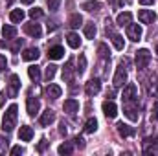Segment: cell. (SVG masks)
Masks as SVG:
<instances>
[{
	"label": "cell",
	"mask_w": 158,
	"mask_h": 156,
	"mask_svg": "<svg viewBox=\"0 0 158 156\" xmlns=\"http://www.w3.org/2000/svg\"><path fill=\"white\" fill-rule=\"evenodd\" d=\"M2 35H4V39H13V37L17 35V30H15L13 26H7V24H6V26L2 28Z\"/></svg>",
	"instance_id": "4316f807"
},
{
	"label": "cell",
	"mask_w": 158,
	"mask_h": 156,
	"mask_svg": "<svg viewBox=\"0 0 158 156\" xmlns=\"http://www.w3.org/2000/svg\"><path fill=\"white\" fill-rule=\"evenodd\" d=\"M59 154H72V143H63V145H59Z\"/></svg>",
	"instance_id": "d6a6232c"
},
{
	"label": "cell",
	"mask_w": 158,
	"mask_h": 156,
	"mask_svg": "<svg viewBox=\"0 0 158 156\" xmlns=\"http://www.w3.org/2000/svg\"><path fill=\"white\" fill-rule=\"evenodd\" d=\"M9 20L15 22V24H17V22H22V20H24V11H22V9H13V11L9 13Z\"/></svg>",
	"instance_id": "7402d4cb"
},
{
	"label": "cell",
	"mask_w": 158,
	"mask_h": 156,
	"mask_svg": "<svg viewBox=\"0 0 158 156\" xmlns=\"http://www.w3.org/2000/svg\"><path fill=\"white\" fill-rule=\"evenodd\" d=\"M98 53H99L101 59H107V57H109V48H107V44H99V46H98Z\"/></svg>",
	"instance_id": "836d02e7"
},
{
	"label": "cell",
	"mask_w": 158,
	"mask_h": 156,
	"mask_svg": "<svg viewBox=\"0 0 158 156\" xmlns=\"http://www.w3.org/2000/svg\"><path fill=\"white\" fill-rule=\"evenodd\" d=\"M81 24H83V17H81L79 13H76V15L70 17V26H72V28H79Z\"/></svg>",
	"instance_id": "f546056e"
},
{
	"label": "cell",
	"mask_w": 158,
	"mask_h": 156,
	"mask_svg": "<svg viewBox=\"0 0 158 156\" xmlns=\"http://www.w3.org/2000/svg\"><path fill=\"white\" fill-rule=\"evenodd\" d=\"M26 109H28V114H30V116H35V114L39 112V109H40V103L35 99V97H28Z\"/></svg>",
	"instance_id": "9a60e30c"
},
{
	"label": "cell",
	"mask_w": 158,
	"mask_h": 156,
	"mask_svg": "<svg viewBox=\"0 0 158 156\" xmlns=\"http://www.w3.org/2000/svg\"><path fill=\"white\" fill-rule=\"evenodd\" d=\"M125 83H127V70L123 68V64H119L114 74V86L121 88V86H125Z\"/></svg>",
	"instance_id": "8992f818"
},
{
	"label": "cell",
	"mask_w": 158,
	"mask_h": 156,
	"mask_svg": "<svg viewBox=\"0 0 158 156\" xmlns=\"http://www.w3.org/2000/svg\"><path fill=\"white\" fill-rule=\"evenodd\" d=\"M28 76H30L31 81H35V83H37V81L40 79V68H39V66H35V64H33V66H30V68H28Z\"/></svg>",
	"instance_id": "d4e9b609"
},
{
	"label": "cell",
	"mask_w": 158,
	"mask_h": 156,
	"mask_svg": "<svg viewBox=\"0 0 158 156\" xmlns=\"http://www.w3.org/2000/svg\"><path fill=\"white\" fill-rule=\"evenodd\" d=\"M6 66H7V59H6V55H2V53H0V72H2Z\"/></svg>",
	"instance_id": "ab89813d"
},
{
	"label": "cell",
	"mask_w": 158,
	"mask_h": 156,
	"mask_svg": "<svg viewBox=\"0 0 158 156\" xmlns=\"http://www.w3.org/2000/svg\"><path fill=\"white\" fill-rule=\"evenodd\" d=\"M55 28H57V26H55V24H48V31H53V30H55Z\"/></svg>",
	"instance_id": "681fc988"
},
{
	"label": "cell",
	"mask_w": 158,
	"mask_h": 156,
	"mask_svg": "<svg viewBox=\"0 0 158 156\" xmlns=\"http://www.w3.org/2000/svg\"><path fill=\"white\" fill-rule=\"evenodd\" d=\"M11 154H22V147H20V145L13 147V149H11Z\"/></svg>",
	"instance_id": "b9f144b4"
},
{
	"label": "cell",
	"mask_w": 158,
	"mask_h": 156,
	"mask_svg": "<svg viewBox=\"0 0 158 156\" xmlns=\"http://www.w3.org/2000/svg\"><path fill=\"white\" fill-rule=\"evenodd\" d=\"M116 22H118V26H129V24L132 22V15H131L129 11H123V13H119L118 15Z\"/></svg>",
	"instance_id": "ffe728a7"
},
{
	"label": "cell",
	"mask_w": 158,
	"mask_h": 156,
	"mask_svg": "<svg viewBox=\"0 0 158 156\" xmlns=\"http://www.w3.org/2000/svg\"><path fill=\"white\" fill-rule=\"evenodd\" d=\"M40 55V51L37 48H28V50H24V53H22V59L24 61H37Z\"/></svg>",
	"instance_id": "2e32d148"
},
{
	"label": "cell",
	"mask_w": 158,
	"mask_h": 156,
	"mask_svg": "<svg viewBox=\"0 0 158 156\" xmlns=\"http://www.w3.org/2000/svg\"><path fill=\"white\" fill-rule=\"evenodd\" d=\"M107 33H110V35H112V42H114L116 50H123V48H125V40H123V37H121V35H118V33H112L109 28H107Z\"/></svg>",
	"instance_id": "44dd1931"
},
{
	"label": "cell",
	"mask_w": 158,
	"mask_h": 156,
	"mask_svg": "<svg viewBox=\"0 0 158 156\" xmlns=\"http://www.w3.org/2000/svg\"><path fill=\"white\" fill-rule=\"evenodd\" d=\"M156 53H158V44H156Z\"/></svg>",
	"instance_id": "816d5d0a"
},
{
	"label": "cell",
	"mask_w": 158,
	"mask_h": 156,
	"mask_svg": "<svg viewBox=\"0 0 158 156\" xmlns=\"http://www.w3.org/2000/svg\"><path fill=\"white\" fill-rule=\"evenodd\" d=\"M149 61H151V51H149V50L143 48V50H138V51H136V68H138V70L147 68Z\"/></svg>",
	"instance_id": "7a4b0ae2"
},
{
	"label": "cell",
	"mask_w": 158,
	"mask_h": 156,
	"mask_svg": "<svg viewBox=\"0 0 158 156\" xmlns=\"http://www.w3.org/2000/svg\"><path fill=\"white\" fill-rule=\"evenodd\" d=\"M127 37L132 42H138V40L142 39V28L138 24H129L127 26Z\"/></svg>",
	"instance_id": "ba28073f"
},
{
	"label": "cell",
	"mask_w": 158,
	"mask_h": 156,
	"mask_svg": "<svg viewBox=\"0 0 158 156\" xmlns=\"http://www.w3.org/2000/svg\"><path fill=\"white\" fill-rule=\"evenodd\" d=\"M55 72H57V66L55 64H50V66H46V81H52V79L55 77Z\"/></svg>",
	"instance_id": "4dcf8cb0"
},
{
	"label": "cell",
	"mask_w": 158,
	"mask_h": 156,
	"mask_svg": "<svg viewBox=\"0 0 158 156\" xmlns=\"http://www.w3.org/2000/svg\"><path fill=\"white\" fill-rule=\"evenodd\" d=\"M136 97H138V88H136V84H132V83L125 84V86H123V96H121V99H123L125 103H134Z\"/></svg>",
	"instance_id": "3957f363"
},
{
	"label": "cell",
	"mask_w": 158,
	"mask_h": 156,
	"mask_svg": "<svg viewBox=\"0 0 158 156\" xmlns=\"http://www.w3.org/2000/svg\"><path fill=\"white\" fill-rule=\"evenodd\" d=\"M59 132H61V134H66V125H64V123H61V129H59Z\"/></svg>",
	"instance_id": "7dc6e473"
},
{
	"label": "cell",
	"mask_w": 158,
	"mask_h": 156,
	"mask_svg": "<svg viewBox=\"0 0 158 156\" xmlns=\"http://www.w3.org/2000/svg\"><path fill=\"white\" fill-rule=\"evenodd\" d=\"M66 40H68V46H70V48H74V50L81 46V39H79V35H77V33H68Z\"/></svg>",
	"instance_id": "603a6c76"
},
{
	"label": "cell",
	"mask_w": 158,
	"mask_h": 156,
	"mask_svg": "<svg viewBox=\"0 0 158 156\" xmlns=\"http://www.w3.org/2000/svg\"><path fill=\"white\" fill-rule=\"evenodd\" d=\"M19 138H20V142H31V138H33V129H31L30 125L20 127V130H19Z\"/></svg>",
	"instance_id": "5bb4252c"
},
{
	"label": "cell",
	"mask_w": 158,
	"mask_h": 156,
	"mask_svg": "<svg viewBox=\"0 0 158 156\" xmlns=\"http://www.w3.org/2000/svg\"><path fill=\"white\" fill-rule=\"evenodd\" d=\"M138 18L142 24H153L156 20V13L153 9H140L138 11Z\"/></svg>",
	"instance_id": "5b68a950"
},
{
	"label": "cell",
	"mask_w": 158,
	"mask_h": 156,
	"mask_svg": "<svg viewBox=\"0 0 158 156\" xmlns=\"http://www.w3.org/2000/svg\"><path fill=\"white\" fill-rule=\"evenodd\" d=\"M125 116L129 117V119H132V121H138V114H136V109L134 107H131V103H127V107H125Z\"/></svg>",
	"instance_id": "83f0119b"
},
{
	"label": "cell",
	"mask_w": 158,
	"mask_h": 156,
	"mask_svg": "<svg viewBox=\"0 0 158 156\" xmlns=\"http://www.w3.org/2000/svg\"><path fill=\"white\" fill-rule=\"evenodd\" d=\"M24 31H26L30 37H33V39H39L40 35H42L40 24H37V22H28V24L24 26Z\"/></svg>",
	"instance_id": "30bf717a"
},
{
	"label": "cell",
	"mask_w": 158,
	"mask_h": 156,
	"mask_svg": "<svg viewBox=\"0 0 158 156\" xmlns=\"http://www.w3.org/2000/svg\"><path fill=\"white\" fill-rule=\"evenodd\" d=\"M30 17L35 20V18H40L42 17V9H39V7H33V9H30Z\"/></svg>",
	"instance_id": "8d00e7d4"
},
{
	"label": "cell",
	"mask_w": 158,
	"mask_h": 156,
	"mask_svg": "<svg viewBox=\"0 0 158 156\" xmlns=\"http://www.w3.org/2000/svg\"><path fill=\"white\" fill-rule=\"evenodd\" d=\"M61 6V0H48V9L50 11H57Z\"/></svg>",
	"instance_id": "d590c367"
},
{
	"label": "cell",
	"mask_w": 158,
	"mask_h": 156,
	"mask_svg": "<svg viewBox=\"0 0 158 156\" xmlns=\"http://www.w3.org/2000/svg\"><path fill=\"white\" fill-rule=\"evenodd\" d=\"M19 86H20V79L19 76H11L9 77V86H7V96L9 97H17V94H19Z\"/></svg>",
	"instance_id": "9c48e42d"
},
{
	"label": "cell",
	"mask_w": 158,
	"mask_h": 156,
	"mask_svg": "<svg viewBox=\"0 0 158 156\" xmlns=\"http://www.w3.org/2000/svg\"><path fill=\"white\" fill-rule=\"evenodd\" d=\"M46 145H48V142H46V140L42 138V140H40V143H39V147H37V151H39V153H44V149H46Z\"/></svg>",
	"instance_id": "60d3db41"
},
{
	"label": "cell",
	"mask_w": 158,
	"mask_h": 156,
	"mask_svg": "<svg viewBox=\"0 0 158 156\" xmlns=\"http://www.w3.org/2000/svg\"><path fill=\"white\" fill-rule=\"evenodd\" d=\"M17 105H11L7 110H6V114H4V121H2V130L4 132H11L13 129H15V125H17Z\"/></svg>",
	"instance_id": "6da1fadb"
},
{
	"label": "cell",
	"mask_w": 158,
	"mask_h": 156,
	"mask_svg": "<svg viewBox=\"0 0 158 156\" xmlns=\"http://www.w3.org/2000/svg\"><path fill=\"white\" fill-rule=\"evenodd\" d=\"M110 4L114 6V9H118V7H121V6H123V2H121V0H110Z\"/></svg>",
	"instance_id": "f6af8a7d"
},
{
	"label": "cell",
	"mask_w": 158,
	"mask_h": 156,
	"mask_svg": "<svg viewBox=\"0 0 158 156\" xmlns=\"http://www.w3.org/2000/svg\"><path fill=\"white\" fill-rule=\"evenodd\" d=\"M140 4H142V6H153L155 0H140Z\"/></svg>",
	"instance_id": "bcb514c9"
},
{
	"label": "cell",
	"mask_w": 158,
	"mask_h": 156,
	"mask_svg": "<svg viewBox=\"0 0 158 156\" xmlns=\"http://www.w3.org/2000/svg\"><path fill=\"white\" fill-rule=\"evenodd\" d=\"M74 142H76V145H77V147H81V149H83V147H85V140H83V138H76V140H74Z\"/></svg>",
	"instance_id": "7bdbcfd3"
},
{
	"label": "cell",
	"mask_w": 158,
	"mask_h": 156,
	"mask_svg": "<svg viewBox=\"0 0 158 156\" xmlns=\"http://www.w3.org/2000/svg\"><path fill=\"white\" fill-rule=\"evenodd\" d=\"M48 57H50L52 61L63 59V57H64V48H63V46H52V48L48 50Z\"/></svg>",
	"instance_id": "7c38bea8"
},
{
	"label": "cell",
	"mask_w": 158,
	"mask_h": 156,
	"mask_svg": "<svg viewBox=\"0 0 158 156\" xmlns=\"http://www.w3.org/2000/svg\"><path fill=\"white\" fill-rule=\"evenodd\" d=\"M85 37L86 39H94L96 37V26L94 24H86L85 26Z\"/></svg>",
	"instance_id": "f1b7e54d"
},
{
	"label": "cell",
	"mask_w": 158,
	"mask_h": 156,
	"mask_svg": "<svg viewBox=\"0 0 158 156\" xmlns=\"http://www.w3.org/2000/svg\"><path fill=\"white\" fill-rule=\"evenodd\" d=\"M116 127H118L119 136H123V138H129V136H132V134H134V129H132V127H129V125H125L123 121H119Z\"/></svg>",
	"instance_id": "e0dca14e"
},
{
	"label": "cell",
	"mask_w": 158,
	"mask_h": 156,
	"mask_svg": "<svg viewBox=\"0 0 158 156\" xmlns=\"http://www.w3.org/2000/svg\"><path fill=\"white\" fill-rule=\"evenodd\" d=\"M83 9H86V11H90V13L99 11V9H101V2H85V4H83Z\"/></svg>",
	"instance_id": "484cf974"
},
{
	"label": "cell",
	"mask_w": 158,
	"mask_h": 156,
	"mask_svg": "<svg viewBox=\"0 0 158 156\" xmlns=\"http://www.w3.org/2000/svg\"><path fill=\"white\" fill-rule=\"evenodd\" d=\"M151 119H155V121H158V101L153 105V112H151Z\"/></svg>",
	"instance_id": "f35d334b"
},
{
	"label": "cell",
	"mask_w": 158,
	"mask_h": 156,
	"mask_svg": "<svg viewBox=\"0 0 158 156\" xmlns=\"http://www.w3.org/2000/svg\"><path fill=\"white\" fill-rule=\"evenodd\" d=\"M20 46H22V40L19 39L15 44H13V46H11V50H13V51H19V48H20Z\"/></svg>",
	"instance_id": "ee69618b"
},
{
	"label": "cell",
	"mask_w": 158,
	"mask_h": 156,
	"mask_svg": "<svg viewBox=\"0 0 158 156\" xmlns=\"http://www.w3.org/2000/svg\"><path fill=\"white\" fill-rule=\"evenodd\" d=\"M96 129H98V121H96V117L86 119V123H85V132H86V134H92V132H96Z\"/></svg>",
	"instance_id": "cb8c5ba5"
},
{
	"label": "cell",
	"mask_w": 158,
	"mask_h": 156,
	"mask_svg": "<svg viewBox=\"0 0 158 156\" xmlns=\"http://www.w3.org/2000/svg\"><path fill=\"white\" fill-rule=\"evenodd\" d=\"M143 153L147 156H158V138H147L143 142Z\"/></svg>",
	"instance_id": "277c9868"
},
{
	"label": "cell",
	"mask_w": 158,
	"mask_h": 156,
	"mask_svg": "<svg viewBox=\"0 0 158 156\" xmlns=\"http://www.w3.org/2000/svg\"><path fill=\"white\" fill-rule=\"evenodd\" d=\"M20 2H22L24 6H30V4H33V0H20Z\"/></svg>",
	"instance_id": "f907efd6"
},
{
	"label": "cell",
	"mask_w": 158,
	"mask_h": 156,
	"mask_svg": "<svg viewBox=\"0 0 158 156\" xmlns=\"http://www.w3.org/2000/svg\"><path fill=\"white\" fill-rule=\"evenodd\" d=\"M6 151H7V140L0 136V154H6Z\"/></svg>",
	"instance_id": "74e56055"
},
{
	"label": "cell",
	"mask_w": 158,
	"mask_h": 156,
	"mask_svg": "<svg viewBox=\"0 0 158 156\" xmlns=\"http://www.w3.org/2000/svg\"><path fill=\"white\" fill-rule=\"evenodd\" d=\"M39 121H40V125H42V127H50V125L55 121V112H53V110H50V109H48V110H44Z\"/></svg>",
	"instance_id": "4fadbf2b"
},
{
	"label": "cell",
	"mask_w": 158,
	"mask_h": 156,
	"mask_svg": "<svg viewBox=\"0 0 158 156\" xmlns=\"http://www.w3.org/2000/svg\"><path fill=\"white\" fill-rule=\"evenodd\" d=\"M31 92L37 96V94H40V88H39V86H33V88H31Z\"/></svg>",
	"instance_id": "c3c4849f"
},
{
	"label": "cell",
	"mask_w": 158,
	"mask_h": 156,
	"mask_svg": "<svg viewBox=\"0 0 158 156\" xmlns=\"http://www.w3.org/2000/svg\"><path fill=\"white\" fill-rule=\"evenodd\" d=\"M61 86H57V84H48V88H46V94H48V97L50 99H57V97H61Z\"/></svg>",
	"instance_id": "d6986e66"
},
{
	"label": "cell",
	"mask_w": 158,
	"mask_h": 156,
	"mask_svg": "<svg viewBox=\"0 0 158 156\" xmlns=\"http://www.w3.org/2000/svg\"><path fill=\"white\" fill-rule=\"evenodd\" d=\"M99 90H101V81L98 77H92L86 83V86H85L86 96H96V94H99Z\"/></svg>",
	"instance_id": "52a82bcc"
},
{
	"label": "cell",
	"mask_w": 158,
	"mask_h": 156,
	"mask_svg": "<svg viewBox=\"0 0 158 156\" xmlns=\"http://www.w3.org/2000/svg\"><path fill=\"white\" fill-rule=\"evenodd\" d=\"M101 109H103V114L107 117H116V114H118V107H116L112 101H105V103L101 105Z\"/></svg>",
	"instance_id": "8fae6325"
},
{
	"label": "cell",
	"mask_w": 158,
	"mask_h": 156,
	"mask_svg": "<svg viewBox=\"0 0 158 156\" xmlns=\"http://www.w3.org/2000/svg\"><path fill=\"white\" fill-rule=\"evenodd\" d=\"M79 110V103L76 101V99H66L64 101V112H68V114H76Z\"/></svg>",
	"instance_id": "ac0fdd59"
},
{
	"label": "cell",
	"mask_w": 158,
	"mask_h": 156,
	"mask_svg": "<svg viewBox=\"0 0 158 156\" xmlns=\"http://www.w3.org/2000/svg\"><path fill=\"white\" fill-rule=\"evenodd\" d=\"M63 79H66V81L72 79V61H68L66 66L63 68Z\"/></svg>",
	"instance_id": "1f68e13d"
},
{
	"label": "cell",
	"mask_w": 158,
	"mask_h": 156,
	"mask_svg": "<svg viewBox=\"0 0 158 156\" xmlns=\"http://www.w3.org/2000/svg\"><path fill=\"white\" fill-rule=\"evenodd\" d=\"M85 70H86V57H85V55H79V68H77L79 76H81Z\"/></svg>",
	"instance_id": "e575fe53"
}]
</instances>
